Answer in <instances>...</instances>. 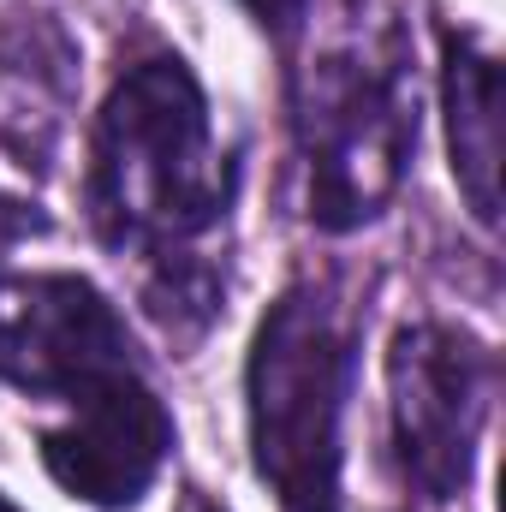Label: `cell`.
Here are the masks:
<instances>
[{"mask_svg":"<svg viewBox=\"0 0 506 512\" xmlns=\"http://www.w3.org/2000/svg\"><path fill=\"white\" fill-rule=\"evenodd\" d=\"M173 447H179V423L167 399L155 393L149 370L60 405V423H48L36 441L42 471L72 501L102 512L137 507L155 489V477L167 471Z\"/></svg>","mask_w":506,"mask_h":512,"instance_id":"cell-6","label":"cell"},{"mask_svg":"<svg viewBox=\"0 0 506 512\" xmlns=\"http://www.w3.org/2000/svg\"><path fill=\"white\" fill-rule=\"evenodd\" d=\"M495 405V352L459 322H405L387 346V435L423 501H459Z\"/></svg>","mask_w":506,"mask_h":512,"instance_id":"cell-4","label":"cell"},{"mask_svg":"<svg viewBox=\"0 0 506 512\" xmlns=\"http://www.w3.org/2000/svg\"><path fill=\"white\" fill-rule=\"evenodd\" d=\"M417 120V60L393 18H358L298 72L292 131L316 233L340 239L393 209L417 155Z\"/></svg>","mask_w":506,"mask_h":512,"instance_id":"cell-3","label":"cell"},{"mask_svg":"<svg viewBox=\"0 0 506 512\" xmlns=\"http://www.w3.org/2000/svg\"><path fill=\"white\" fill-rule=\"evenodd\" d=\"M239 197V161L215 137V108L197 72L173 54H137L108 84L90 167L84 215L114 256H131L143 280L215 262V233ZM227 262V256H221Z\"/></svg>","mask_w":506,"mask_h":512,"instance_id":"cell-1","label":"cell"},{"mask_svg":"<svg viewBox=\"0 0 506 512\" xmlns=\"http://www.w3.org/2000/svg\"><path fill=\"white\" fill-rule=\"evenodd\" d=\"M358 304L334 280H292L245 352L251 465L280 512H346V405L358 382Z\"/></svg>","mask_w":506,"mask_h":512,"instance_id":"cell-2","label":"cell"},{"mask_svg":"<svg viewBox=\"0 0 506 512\" xmlns=\"http://www.w3.org/2000/svg\"><path fill=\"white\" fill-rule=\"evenodd\" d=\"M0 512H18V507H12V501H6V495H0Z\"/></svg>","mask_w":506,"mask_h":512,"instance_id":"cell-10","label":"cell"},{"mask_svg":"<svg viewBox=\"0 0 506 512\" xmlns=\"http://www.w3.org/2000/svg\"><path fill=\"white\" fill-rule=\"evenodd\" d=\"M239 6L251 12L256 30L274 36V42H292L304 30V18H310V0H239Z\"/></svg>","mask_w":506,"mask_h":512,"instance_id":"cell-9","label":"cell"},{"mask_svg":"<svg viewBox=\"0 0 506 512\" xmlns=\"http://www.w3.org/2000/svg\"><path fill=\"white\" fill-rule=\"evenodd\" d=\"M441 114L453 179L483 227L501 221V66L471 30H441Z\"/></svg>","mask_w":506,"mask_h":512,"instance_id":"cell-7","label":"cell"},{"mask_svg":"<svg viewBox=\"0 0 506 512\" xmlns=\"http://www.w3.org/2000/svg\"><path fill=\"white\" fill-rule=\"evenodd\" d=\"M137 340H131L120 304L66 268H0V382L72 405L96 387L137 376Z\"/></svg>","mask_w":506,"mask_h":512,"instance_id":"cell-5","label":"cell"},{"mask_svg":"<svg viewBox=\"0 0 506 512\" xmlns=\"http://www.w3.org/2000/svg\"><path fill=\"white\" fill-rule=\"evenodd\" d=\"M42 233H54L48 209H42L36 197H18V191L0 185V268H6V256L18 251V245H30V239H42Z\"/></svg>","mask_w":506,"mask_h":512,"instance_id":"cell-8","label":"cell"}]
</instances>
